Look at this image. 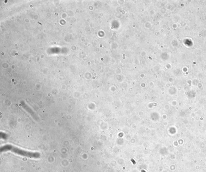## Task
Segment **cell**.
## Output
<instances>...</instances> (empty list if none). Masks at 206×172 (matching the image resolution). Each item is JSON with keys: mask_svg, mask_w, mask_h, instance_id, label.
I'll return each instance as SVG.
<instances>
[{"mask_svg": "<svg viewBox=\"0 0 206 172\" xmlns=\"http://www.w3.org/2000/svg\"><path fill=\"white\" fill-rule=\"evenodd\" d=\"M12 151L14 152H15L16 153L22 155L23 156H26L27 157H32V158H37L39 157L38 154H36L30 153V152H25V151H23L18 149H14L12 148Z\"/></svg>", "mask_w": 206, "mask_h": 172, "instance_id": "1", "label": "cell"}]
</instances>
